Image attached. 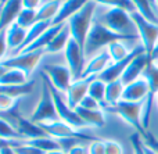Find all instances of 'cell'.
Masks as SVG:
<instances>
[{
	"label": "cell",
	"instance_id": "cell-1",
	"mask_svg": "<svg viewBox=\"0 0 158 154\" xmlns=\"http://www.w3.org/2000/svg\"><path fill=\"white\" fill-rule=\"evenodd\" d=\"M93 21L104 25L106 28L111 29L115 33H119V35L139 36L137 28L132 19L131 13L122 10V8H108L103 7V6H97Z\"/></svg>",
	"mask_w": 158,
	"mask_h": 154
},
{
	"label": "cell",
	"instance_id": "cell-2",
	"mask_svg": "<svg viewBox=\"0 0 158 154\" xmlns=\"http://www.w3.org/2000/svg\"><path fill=\"white\" fill-rule=\"evenodd\" d=\"M140 40L139 36H128V35H119V33L112 32L111 29L106 28L104 25L93 21V25L89 31L86 43H85V57L86 61L100 53L101 50L107 49L110 44L115 42H137Z\"/></svg>",
	"mask_w": 158,
	"mask_h": 154
},
{
	"label": "cell",
	"instance_id": "cell-3",
	"mask_svg": "<svg viewBox=\"0 0 158 154\" xmlns=\"http://www.w3.org/2000/svg\"><path fill=\"white\" fill-rule=\"evenodd\" d=\"M96 8H97V4L93 0H90L83 8H81L75 15H72L67 21L69 31H71V38L83 49V52H85V43H86L89 31L93 25Z\"/></svg>",
	"mask_w": 158,
	"mask_h": 154
},
{
	"label": "cell",
	"instance_id": "cell-4",
	"mask_svg": "<svg viewBox=\"0 0 158 154\" xmlns=\"http://www.w3.org/2000/svg\"><path fill=\"white\" fill-rule=\"evenodd\" d=\"M42 79H43V83H42L40 99H39L35 110H33V113L31 114V117H29L31 121L36 125L60 121V117H58L57 110H56V104H54V100H53L50 88L43 77H42Z\"/></svg>",
	"mask_w": 158,
	"mask_h": 154
},
{
	"label": "cell",
	"instance_id": "cell-5",
	"mask_svg": "<svg viewBox=\"0 0 158 154\" xmlns=\"http://www.w3.org/2000/svg\"><path fill=\"white\" fill-rule=\"evenodd\" d=\"M42 77L46 79L47 85H49V88H50V92H52L53 100H54V104H56V110H57V114H58V117H60L61 121L65 122V124H68V125H71L72 128H75V129H78V131L89 129V128L86 127V124L81 119V117L78 115L77 111L68 106V103H67V100H65V94L61 93V92H58L57 89L50 83V81L47 79V77L44 74L42 75Z\"/></svg>",
	"mask_w": 158,
	"mask_h": 154
},
{
	"label": "cell",
	"instance_id": "cell-6",
	"mask_svg": "<svg viewBox=\"0 0 158 154\" xmlns=\"http://www.w3.org/2000/svg\"><path fill=\"white\" fill-rule=\"evenodd\" d=\"M107 111H111V113L117 114L118 117L123 119L126 124H129L137 133L140 135H144L147 131L143 128L142 125V110H143V102L140 103H131V102H125V100H121L118 104L111 106V107H107Z\"/></svg>",
	"mask_w": 158,
	"mask_h": 154
},
{
	"label": "cell",
	"instance_id": "cell-7",
	"mask_svg": "<svg viewBox=\"0 0 158 154\" xmlns=\"http://www.w3.org/2000/svg\"><path fill=\"white\" fill-rule=\"evenodd\" d=\"M46 54V50L40 49V50H33V52H28V53H19L15 56H10L6 57L3 61L0 63L7 68H14V69H19L22 71L28 78L36 69V67L39 65L40 60L43 58V56Z\"/></svg>",
	"mask_w": 158,
	"mask_h": 154
},
{
	"label": "cell",
	"instance_id": "cell-8",
	"mask_svg": "<svg viewBox=\"0 0 158 154\" xmlns=\"http://www.w3.org/2000/svg\"><path fill=\"white\" fill-rule=\"evenodd\" d=\"M131 15L137 28V35H139V39H140V44L144 47L146 53L151 57L158 42V25L147 21L144 17H142L136 11L132 13Z\"/></svg>",
	"mask_w": 158,
	"mask_h": 154
},
{
	"label": "cell",
	"instance_id": "cell-9",
	"mask_svg": "<svg viewBox=\"0 0 158 154\" xmlns=\"http://www.w3.org/2000/svg\"><path fill=\"white\" fill-rule=\"evenodd\" d=\"M50 138L53 139H57V140H61V139H81V140H97L96 138L93 136L87 135L86 131H78L75 128H72L71 125L65 124L60 119V121H56V122H49V124H42L39 125Z\"/></svg>",
	"mask_w": 158,
	"mask_h": 154
},
{
	"label": "cell",
	"instance_id": "cell-10",
	"mask_svg": "<svg viewBox=\"0 0 158 154\" xmlns=\"http://www.w3.org/2000/svg\"><path fill=\"white\" fill-rule=\"evenodd\" d=\"M64 56H65V60H67V65L71 69L74 81L82 79L85 67H86V57H85L83 49L72 38L68 42V44H67L65 50H64Z\"/></svg>",
	"mask_w": 158,
	"mask_h": 154
},
{
	"label": "cell",
	"instance_id": "cell-11",
	"mask_svg": "<svg viewBox=\"0 0 158 154\" xmlns=\"http://www.w3.org/2000/svg\"><path fill=\"white\" fill-rule=\"evenodd\" d=\"M43 74L47 77L50 83L64 94L71 86V83L74 82V78H72L71 69L68 68V65H44Z\"/></svg>",
	"mask_w": 158,
	"mask_h": 154
},
{
	"label": "cell",
	"instance_id": "cell-12",
	"mask_svg": "<svg viewBox=\"0 0 158 154\" xmlns=\"http://www.w3.org/2000/svg\"><path fill=\"white\" fill-rule=\"evenodd\" d=\"M144 47L142 46V44H139V46L133 47L132 49V53L128 56V57L125 58V60L122 61H118V63H111L108 67H107V69L104 72H101L100 75H98V79H101L103 82L108 83V82H112V81H118L121 79V77H122L123 71L126 69V67L131 64V61L133 60L136 56H139L140 53H144Z\"/></svg>",
	"mask_w": 158,
	"mask_h": 154
},
{
	"label": "cell",
	"instance_id": "cell-13",
	"mask_svg": "<svg viewBox=\"0 0 158 154\" xmlns=\"http://www.w3.org/2000/svg\"><path fill=\"white\" fill-rule=\"evenodd\" d=\"M150 61H151V57L146 52L136 56V57L131 61V64L126 67L125 71H123L122 77H121V82L126 86V85H129V83L137 81L139 78H142L143 72H144L146 67L148 65Z\"/></svg>",
	"mask_w": 158,
	"mask_h": 154
},
{
	"label": "cell",
	"instance_id": "cell-14",
	"mask_svg": "<svg viewBox=\"0 0 158 154\" xmlns=\"http://www.w3.org/2000/svg\"><path fill=\"white\" fill-rule=\"evenodd\" d=\"M96 77H90V78H82V79L74 81L71 83V86L68 88V90L65 92V100L68 103V106L71 108H77L79 106V103L82 102L85 96L89 92V86L92 83V81Z\"/></svg>",
	"mask_w": 158,
	"mask_h": 154
},
{
	"label": "cell",
	"instance_id": "cell-15",
	"mask_svg": "<svg viewBox=\"0 0 158 154\" xmlns=\"http://www.w3.org/2000/svg\"><path fill=\"white\" fill-rule=\"evenodd\" d=\"M22 8L24 0H6L0 4V31L7 29L11 24H14Z\"/></svg>",
	"mask_w": 158,
	"mask_h": 154
},
{
	"label": "cell",
	"instance_id": "cell-16",
	"mask_svg": "<svg viewBox=\"0 0 158 154\" xmlns=\"http://www.w3.org/2000/svg\"><path fill=\"white\" fill-rule=\"evenodd\" d=\"M148 94H150V86H148L147 81L142 77L137 81L125 86L122 100L131 102V103H140V102H144Z\"/></svg>",
	"mask_w": 158,
	"mask_h": 154
},
{
	"label": "cell",
	"instance_id": "cell-17",
	"mask_svg": "<svg viewBox=\"0 0 158 154\" xmlns=\"http://www.w3.org/2000/svg\"><path fill=\"white\" fill-rule=\"evenodd\" d=\"M112 63L111 57H110L107 49L101 50L100 53H97L96 56H93L92 58L86 61V67L83 71V77L82 78H90V77H98L101 72H104L107 69V67Z\"/></svg>",
	"mask_w": 158,
	"mask_h": 154
},
{
	"label": "cell",
	"instance_id": "cell-18",
	"mask_svg": "<svg viewBox=\"0 0 158 154\" xmlns=\"http://www.w3.org/2000/svg\"><path fill=\"white\" fill-rule=\"evenodd\" d=\"M89 2L90 0H63V4H61L57 17L53 21V25H60L67 22L81 8H83Z\"/></svg>",
	"mask_w": 158,
	"mask_h": 154
},
{
	"label": "cell",
	"instance_id": "cell-19",
	"mask_svg": "<svg viewBox=\"0 0 158 154\" xmlns=\"http://www.w3.org/2000/svg\"><path fill=\"white\" fill-rule=\"evenodd\" d=\"M75 111L78 113V115L81 117V119L86 124L87 128H101L106 125V110L98 108V110H86V108L77 107Z\"/></svg>",
	"mask_w": 158,
	"mask_h": 154
},
{
	"label": "cell",
	"instance_id": "cell-20",
	"mask_svg": "<svg viewBox=\"0 0 158 154\" xmlns=\"http://www.w3.org/2000/svg\"><path fill=\"white\" fill-rule=\"evenodd\" d=\"M7 32V46H8V52L14 53L24 44L25 39L28 35V29H24L22 27H19L17 22L11 24L10 27L6 29Z\"/></svg>",
	"mask_w": 158,
	"mask_h": 154
},
{
	"label": "cell",
	"instance_id": "cell-21",
	"mask_svg": "<svg viewBox=\"0 0 158 154\" xmlns=\"http://www.w3.org/2000/svg\"><path fill=\"white\" fill-rule=\"evenodd\" d=\"M69 40H71V31H69L68 22H65L63 25V28L58 31L57 35L53 38V40L44 49L46 50V54H54V53H60L63 50H65Z\"/></svg>",
	"mask_w": 158,
	"mask_h": 154
},
{
	"label": "cell",
	"instance_id": "cell-22",
	"mask_svg": "<svg viewBox=\"0 0 158 154\" xmlns=\"http://www.w3.org/2000/svg\"><path fill=\"white\" fill-rule=\"evenodd\" d=\"M61 4H63V0H46V2H43L40 7L36 10L38 21H50L53 24L54 18L60 11Z\"/></svg>",
	"mask_w": 158,
	"mask_h": 154
},
{
	"label": "cell",
	"instance_id": "cell-23",
	"mask_svg": "<svg viewBox=\"0 0 158 154\" xmlns=\"http://www.w3.org/2000/svg\"><path fill=\"white\" fill-rule=\"evenodd\" d=\"M65 24V22H64ZM64 24H60V25H52V27L49 28V29L46 31V32L43 33L42 36H39L38 39H36L33 43H31L28 47H25L24 50H22L21 53H28V52H33V50H40V49H46L47 44L50 43V42L53 40V38H54L56 35L58 33V31L63 28Z\"/></svg>",
	"mask_w": 158,
	"mask_h": 154
},
{
	"label": "cell",
	"instance_id": "cell-24",
	"mask_svg": "<svg viewBox=\"0 0 158 154\" xmlns=\"http://www.w3.org/2000/svg\"><path fill=\"white\" fill-rule=\"evenodd\" d=\"M123 89H125V85L121 82V79L118 81H112V82L107 83L106 88V110L107 107H111V106H115L122 100V94H123Z\"/></svg>",
	"mask_w": 158,
	"mask_h": 154
},
{
	"label": "cell",
	"instance_id": "cell-25",
	"mask_svg": "<svg viewBox=\"0 0 158 154\" xmlns=\"http://www.w3.org/2000/svg\"><path fill=\"white\" fill-rule=\"evenodd\" d=\"M52 22L50 21H38L35 25H33L31 29H28V35H27V39H25V42H24V44H22L21 47H19L18 50H17L14 54H11V56H15V54H19V53L22 52V50L25 49V47H28L31 43H33V42L36 40V39L39 38V36H42L44 32H46L47 29H49L50 27H52Z\"/></svg>",
	"mask_w": 158,
	"mask_h": 154
},
{
	"label": "cell",
	"instance_id": "cell-26",
	"mask_svg": "<svg viewBox=\"0 0 158 154\" xmlns=\"http://www.w3.org/2000/svg\"><path fill=\"white\" fill-rule=\"evenodd\" d=\"M29 144L35 146L36 149L42 150L43 153H49V152H63L61 149V144L58 143L57 139L50 138L49 135L42 136V138H36V139H31L27 140Z\"/></svg>",
	"mask_w": 158,
	"mask_h": 154
},
{
	"label": "cell",
	"instance_id": "cell-27",
	"mask_svg": "<svg viewBox=\"0 0 158 154\" xmlns=\"http://www.w3.org/2000/svg\"><path fill=\"white\" fill-rule=\"evenodd\" d=\"M33 85H35L33 81L25 83V85H19V86H10V85L0 83V94H6V96L14 97V99H19V97L27 96L28 93H31L33 89Z\"/></svg>",
	"mask_w": 158,
	"mask_h": 154
},
{
	"label": "cell",
	"instance_id": "cell-28",
	"mask_svg": "<svg viewBox=\"0 0 158 154\" xmlns=\"http://www.w3.org/2000/svg\"><path fill=\"white\" fill-rule=\"evenodd\" d=\"M106 88H107V83L96 77L92 81V83H90L89 92H87V94L92 96L93 99L103 107V110H104V107H106Z\"/></svg>",
	"mask_w": 158,
	"mask_h": 154
},
{
	"label": "cell",
	"instance_id": "cell-29",
	"mask_svg": "<svg viewBox=\"0 0 158 154\" xmlns=\"http://www.w3.org/2000/svg\"><path fill=\"white\" fill-rule=\"evenodd\" d=\"M29 82V78L19 69H14V68H8L7 72L3 75V78L0 79V83L3 85H10V86H19V85H25Z\"/></svg>",
	"mask_w": 158,
	"mask_h": 154
},
{
	"label": "cell",
	"instance_id": "cell-30",
	"mask_svg": "<svg viewBox=\"0 0 158 154\" xmlns=\"http://www.w3.org/2000/svg\"><path fill=\"white\" fill-rule=\"evenodd\" d=\"M132 3H133L135 8H136V13H139L142 17H144L147 21L158 25V15L153 10V7H151L150 0H132Z\"/></svg>",
	"mask_w": 158,
	"mask_h": 154
},
{
	"label": "cell",
	"instance_id": "cell-31",
	"mask_svg": "<svg viewBox=\"0 0 158 154\" xmlns=\"http://www.w3.org/2000/svg\"><path fill=\"white\" fill-rule=\"evenodd\" d=\"M142 77L147 81L148 86H150V93L156 96L158 92V64L151 60L148 65L146 67Z\"/></svg>",
	"mask_w": 158,
	"mask_h": 154
},
{
	"label": "cell",
	"instance_id": "cell-32",
	"mask_svg": "<svg viewBox=\"0 0 158 154\" xmlns=\"http://www.w3.org/2000/svg\"><path fill=\"white\" fill-rule=\"evenodd\" d=\"M0 139H4V140H8V142L25 140V139L18 133V131H17L8 121H6L4 118H2V117H0Z\"/></svg>",
	"mask_w": 158,
	"mask_h": 154
},
{
	"label": "cell",
	"instance_id": "cell-33",
	"mask_svg": "<svg viewBox=\"0 0 158 154\" xmlns=\"http://www.w3.org/2000/svg\"><path fill=\"white\" fill-rule=\"evenodd\" d=\"M107 52H108L112 63H118V61L125 60V58L132 53V50L128 49L125 42H115V43L110 44V46L107 47Z\"/></svg>",
	"mask_w": 158,
	"mask_h": 154
},
{
	"label": "cell",
	"instance_id": "cell-34",
	"mask_svg": "<svg viewBox=\"0 0 158 154\" xmlns=\"http://www.w3.org/2000/svg\"><path fill=\"white\" fill-rule=\"evenodd\" d=\"M97 6H103V7H108V8H122L126 10L128 13H135V8L132 0H93Z\"/></svg>",
	"mask_w": 158,
	"mask_h": 154
},
{
	"label": "cell",
	"instance_id": "cell-35",
	"mask_svg": "<svg viewBox=\"0 0 158 154\" xmlns=\"http://www.w3.org/2000/svg\"><path fill=\"white\" fill-rule=\"evenodd\" d=\"M17 24L22 27L24 29H31L33 25L38 22L36 18V10H29V8H22L19 15L17 17Z\"/></svg>",
	"mask_w": 158,
	"mask_h": 154
},
{
	"label": "cell",
	"instance_id": "cell-36",
	"mask_svg": "<svg viewBox=\"0 0 158 154\" xmlns=\"http://www.w3.org/2000/svg\"><path fill=\"white\" fill-rule=\"evenodd\" d=\"M13 150L15 154H44L42 150L36 149L35 146L29 144L27 140L19 142L18 144H15V146L13 147Z\"/></svg>",
	"mask_w": 158,
	"mask_h": 154
},
{
	"label": "cell",
	"instance_id": "cell-37",
	"mask_svg": "<svg viewBox=\"0 0 158 154\" xmlns=\"http://www.w3.org/2000/svg\"><path fill=\"white\" fill-rule=\"evenodd\" d=\"M17 104H18V99L6 96V94H0V111L2 113L14 110V108H17Z\"/></svg>",
	"mask_w": 158,
	"mask_h": 154
},
{
	"label": "cell",
	"instance_id": "cell-38",
	"mask_svg": "<svg viewBox=\"0 0 158 154\" xmlns=\"http://www.w3.org/2000/svg\"><path fill=\"white\" fill-rule=\"evenodd\" d=\"M131 143H132V150H133V154H146L144 150V142H143V138L140 133L135 132L133 135L131 136Z\"/></svg>",
	"mask_w": 158,
	"mask_h": 154
},
{
	"label": "cell",
	"instance_id": "cell-39",
	"mask_svg": "<svg viewBox=\"0 0 158 154\" xmlns=\"http://www.w3.org/2000/svg\"><path fill=\"white\" fill-rule=\"evenodd\" d=\"M106 154H123V147L117 140H104Z\"/></svg>",
	"mask_w": 158,
	"mask_h": 154
},
{
	"label": "cell",
	"instance_id": "cell-40",
	"mask_svg": "<svg viewBox=\"0 0 158 154\" xmlns=\"http://www.w3.org/2000/svg\"><path fill=\"white\" fill-rule=\"evenodd\" d=\"M78 107L86 108V110H98V108H103L92 96H89V94H86V96L82 99V102L79 103Z\"/></svg>",
	"mask_w": 158,
	"mask_h": 154
},
{
	"label": "cell",
	"instance_id": "cell-41",
	"mask_svg": "<svg viewBox=\"0 0 158 154\" xmlns=\"http://www.w3.org/2000/svg\"><path fill=\"white\" fill-rule=\"evenodd\" d=\"M87 154H106V146H104V140H97L92 142L87 147Z\"/></svg>",
	"mask_w": 158,
	"mask_h": 154
},
{
	"label": "cell",
	"instance_id": "cell-42",
	"mask_svg": "<svg viewBox=\"0 0 158 154\" xmlns=\"http://www.w3.org/2000/svg\"><path fill=\"white\" fill-rule=\"evenodd\" d=\"M7 32L6 29L0 31V61H3L6 58V54H7Z\"/></svg>",
	"mask_w": 158,
	"mask_h": 154
},
{
	"label": "cell",
	"instance_id": "cell-43",
	"mask_svg": "<svg viewBox=\"0 0 158 154\" xmlns=\"http://www.w3.org/2000/svg\"><path fill=\"white\" fill-rule=\"evenodd\" d=\"M143 138V142L146 143V146H148V147H151L153 150H156V152L158 153V140H157V138L153 135L151 132H146L144 135L142 136Z\"/></svg>",
	"mask_w": 158,
	"mask_h": 154
},
{
	"label": "cell",
	"instance_id": "cell-44",
	"mask_svg": "<svg viewBox=\"0 0 158 154\" xmlns=\"http://www.w3.org/2000/svg\"><path fill=\"white\" fill-rule=\"evenodd\" d=\"M44 0H24V8L29 10H38Z\"/></svg>",
	"mask_w": 158,
	"mask_h": 154
},
{
	"label": "cell",
	"instance_id": "cell-45",
	"mask_svg": "<svg viewBox=\"0 0 158 154\" xmlns=\"http://www.w3.org/2000/svg\"><path fill=\"white\" fill-rule=\"evenodd\" d=\"M67 154H87V149H85L82 144H75L67 152Z\"/></svg>",
	"mask_w": 158,
	"mask_h": 154
},
{
	"label": "cell",
	"instance_id": "cell-46",
	"mask_svg": "<svg viewBox=\"0 0 158 154\" xmlns=\"http://www.w3.org/2000/svg\"><path fill=\"white\" fill-rule=\"evenodd\" d=\"M18 143L19 142H8V140H4V139H0V150L6 149V147H8V146H15V144H18Z\"/></svg>",
	"mask_w": 158,
	"mask_h": 154
},
{
	"label": "cell",
	"instance_id": "cell-47",
	"mask_svg": "<svg viewBox=\"0 0 158 154\" xmlns=\"http://www.w3.org/2000/svg\"><path fill=\"white\" fill-rule=\"evenodd\" d=\"M151 60H153L154 63H157V61H158V42H157V44H156V49H154L153 54H151Z\"/></svg>",
	"mask_w": 158,
	"mask_h": 154
},
{
	"label": "cell",
	"instance_id": "cell-48",
	"mask_svg": "<svg viewBox=\"0 0 158 154\" xmlns=\"http://www.w3.org/2000/svg\"><path fill=\"white\" fill-rule=\"evenodd\" d=\"M7 69H8L7 67H4L2 63H0V79H2V78H3V75H4L6 72H7Z\"/></svg>",
	"mask_w": 158,
	"mask_h": 154
},
{
	"label": "cell",
	"instance_id": "cell-49",
	"mask_svg": "<svg viewBox=\"0 0 158 154\" xmlns=\"http://www.w3.org/2000/svg\"><path fill=\"white\" fill-rule=\"evenodd\" d=\"M144 150H146V154H158L156 150H153L151 147H148V146H146V143H144Z\"/></svg>",
	"mask_w": 158,
	"mask_h": 154
},
{
	"label": "cell",
	"instance_id": "cell-50",
	"mask_svg": "<svg viewBox=\"0 0 158 154\" xmlns=\"http://www.w3.org/2000/svg\"><path fill=\"white\" fill-rule=\"evenodd\" d=\"M44 154H67L65 152H49V153H44Z\"/></svg>",
	"mask_w": 158,
	"mask_h": 154
},
{
	"label": "cell",
	"instance_id": "cell-51",
	"mask_svg": "<svg viewBox=\"0 0 158 154\" xmlns=\"http://www.w3.org/2000/svg\"><path fill=\"white\" fill-rule=\"evenodd\" d=\"M156 103H157V107H158V92H157V94H156Z\"/></svg>",
	"mask_w": 158,
	"mask_h": 154
},
{
	"label": "cell",
	"instance_id": "cell-52",
	"mask_svg": "<svg viewBox=\"0 0 158 154\" xmlns=\"http://www.w3.org/2000/svg\"><path fill=\"white\" fill-rule=\"evenodd\" d=\"M6 2V0H0V4H3V3H4Z\"/></svg>",
	"mask_w": 158,
	"mask_h": 154
},
{
	"label": "cell",
	"instance_id": "cell-53",
	"mask_svg": "<svg viewBox=\"0 0 158 154\" xmlns=\"http://www.w3.org/2000/svg\"><path fill=\"white\" fill-rule=\"evenodd\" d=\"M157 4H158V0H157Z\"/></svg>",
	"mask_w": 158,
	"mask_h": 154
}]
</instances>
